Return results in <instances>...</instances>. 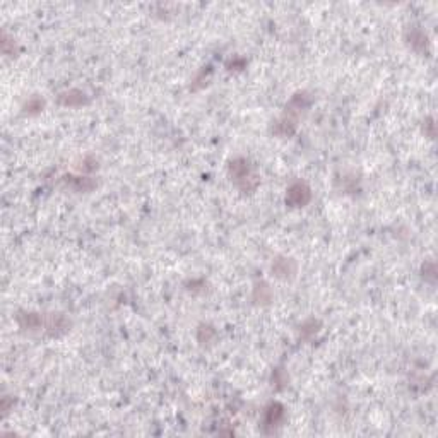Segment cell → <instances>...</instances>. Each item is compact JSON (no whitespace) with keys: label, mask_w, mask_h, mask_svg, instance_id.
<instances>
[{"label":"cell","mask_w":438,"mask_h":438,"mask_svg":"<svg viewBox=\"0 0 438 438\" xmlns=\"http://www.w3.org/2000/svg\"><path fill=\"white\" fill-rule=\"evenodd\" d=\"M303 196H305V197H310L308 188H306L305 185L296 183V185H293V187L289 188L288 197H289V201H293V202L296 204V206H301V204L306 202V199H303Z\"/></svg>","instance_id":"1"}]
</instances>
